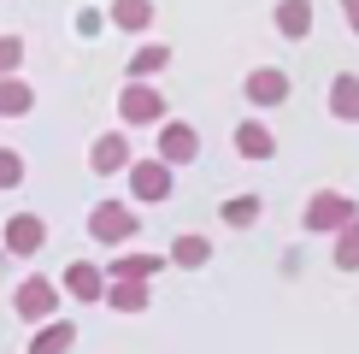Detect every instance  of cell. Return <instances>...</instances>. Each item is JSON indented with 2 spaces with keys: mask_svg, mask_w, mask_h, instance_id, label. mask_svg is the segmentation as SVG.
<instances>
[{
  "mask_svg": "<svg viewBox=\"0 0 359 354\" xmlns=\"http://www.w3.org/2000/svg\"><path fill=\"white\" fill-rule=\"evenodd\" d=\"M206 254H212V248H206V236H183V242L171 248L177 266H206Z\"/></svg>",
  "mask_w": 359,
  "mask_h": 354,
  "instance_id": "cell-20",
  "label": "cell"
},
{
  "mask_svg": "<svg viewBox=\"0 0 359 354\" xmlns=\"http://www.w3.org/2000/svg\"><path fill=\"white\" fill-rule=\"evenodd\" d=\"M88 166H95V171H124V166H130V142H124V136H100Z\"/></svg>",
  "mask_w": 359,
  "mask_h": 354,
  "instance_id": "cell-11",
  "label": "cell"
},
{
  "mask_svg": "<svg viewBox=\"0 0 359 354\" xmlns=\"http://www.w3.org/2000/svg\"><path fill=\"white\" fill-rule=\"evenodd\" d=\"M88 230H95L100 242H124V236L136 230V213H130V206H95V213H88Z\"/></svg>",
  "mask_w": 359,
  "mask_h": 354,
  "instance_id": "cell-6",
  "label": "cell"
},
{
  "mask_svg": "<svg viewBox=\"0 0 359 354\" xmlns=\"http://www.w3.org/2000/svg\"><path fill=\"white\" fill-rule=\"evenodd\" d=\"M71 343H77V331H71V324H48V331L29 343V354H71Z\"/></svg>",
  "mask_w": 359,
  "mask_h": 354,
  "instance_id": "cell-15",
  "label": "cell"
},
{
  "mask_svg": "<svg viewBox=\"0 0 359 354\" xmlns=\"http://www.w3.org/2000/svg\"><path fill=\"white\" fill-rule=\"evenodd\" d=\"M165 59H171L165 48H142V53H136V65H130V71H136V77H147V71H165Z\"/></svg>",
  "mask_w": 359,
  "mask_h": 354,
  "instance_id": "cell-23",
  "label": "cell"
},
{
  "mask_svg": "<svg viewBox=\"0 0 359 354\" xmlns=\"http://www.w3.org/2000/svg\"><path fill=\"white\" fill-rule=\"evenodd\" d=\"M341 18H348V29L359 36V0H341Z\"/></svg>",
  "mask_w": 359,
  "mask_h": 354,
  "instance_id": "cell-25",
  "label": "cell"
},
{
  "mask_svg": "<svg viewBox=\"0 0 359 354\" xmlns=\"http://www.w3.org/2000/svg\"><path fill=\"white\" fill-rule=\"evenodd\" d=\"M65 289L71 295H77V301H95V295H100V272H95V266H71V272H65Z\"/></svg>",
  "mask_w": 359,
  "mask_h": 354,
  "instance_id": "cell-14",
  "label": "cell"
},
{
  "mask_svg": "<svg viewBox=\"0 0 359 354\" xmlns=\"http://www.w3.org/2000/svg\"><path fill=\"white\" fill-rule=\"evenodd\" d=\"M330 112L341 118V124H359V77L353 71H341V77L330 83Z\"/></svg>",
  "mask_w": 359,
  "mask_h": 354,
  "instance_id": "cell-7",
  "label": "cell"
},
{
  "mask_svg": "<svg viewBox=\"0 0 359 354\" xmlns=\"http://www.w3.org/2000/svg\"><path fill=\"white\" fill-rule=\"evenodd\" d=\"M6 248H12V254H36V248H41V218L36 213L12 218V225H6Z\"/></svg>",
  "mask_w": 359,
  "mask_h": 354,
  "instance_id": "cell-9",
  "label": "cell"
},
{
  "mask_svg": "<svg viewBox=\"0 0 359 354\" xmlns=\"http://www.w3.org/2000/svg\"><path fill=\"white\" fill-rule=\"evenodd\" d=\"M124 118L130 124H159L165 118V95H154L147 83H130L124 88Z\"/></svg>",
  "mask_w": 359,
  "mask_h": 354,
  "instance_id": "cell-4",
  "label": "cell"
},
{
  "mask_svg": "<svg viewBox=\"0 0 359 354\" xmlns=\"http://www.w3.org/2000/svg\"><path fill=\"white\" fill-rule=\"evenodd\" d=\"M336 266H341V272H359V218L336 236Z\"/></svg>",
  "mask_w": 359,
  "mask_h": 354,
  "instance_id": "cell-17",
  "label": "cell"
},
{
  "mask_svg": "<svg viewBox=\"0 0 359 354\" xmlns=\"http://www.w3.org/2000/svg\"><path fill=\"white\" fill-rule=\"evenodd\" d=\"M18 183H24V159L12 148H0V189H18Z\"/></svg>",
  "mask_w": 359,
  "mask_h": 354,
  "instance_id": "cell-21",
  "label": "cell"
},
{
  "mask_svg": "<svg viewBox=\"0 0 359 354\" xmlns=\"http://www.w3.org/2000/svg\"><path fill=\"white\" fill-rule=\"evenodd\" d=\"M147 18H154V0H118V6H112V24L118 29H147Z\"/></svg>",
  "mask_w": 359,
  "mask_h": 354,
  "instance_id": "cell-13",
  "label": "cell"
},
{
  "mask_svg": "<svg viewBox=\"0 0 359 354\" xmlns=\"http://www.w3.org/2000/svg\"><path fill=\"white\" fill-rule=\"evenodd\" d=\"M248 100H253V107H283V100H289V77H283L277 65L248 71Z\"/></svg>",
  "mask_w": 359,
  "mask_h": 354,
  "instance_id": "cell-2",
  "label": "cell"
},
{
  "mask_svg": "<svg viewBox=\"0 0 359 354\" xmlns=\"http://www.w3.org/2000/svg\"><path fill=\"white\" fill-rule=\"evenodd\" d=\"M18 59H24V41L18 36H0V71H12Z\"/></svg>",
  "mask_w": 359,
  "mask_h": 354,
  "instance_id": "cell-24",
  "label": "cell"
},
{
  "mask_svg": "<svg viewBox=\"0 0 359 354\" xmlns=\"http://www.w3.org/2000/svg\"><path fill=\"white\" fill-rule=\"evenodd\" d=\"M224 218H230V225H253V218H259V201H253V195L224 201Z\"/></svg>",
  "mask_w": 359,
  "mask_h": 354,
  "instance_id": "cell-22",
  "label": "cell"
},
{
  "mask_svg": "<svg viewBox=\"0 0 359 354\" xmlns=\"http://www.w3.org/2000/svg\"><path fill=\"white\" fill-rule=\"evenodd\" d=\"M12 112H29V88L12 83V77H0V118H12Z\"/></svg>",
  "mask_w": 359,
  "mask_h": 354,
  "instance_id": "cell-19",
  "label": "cell"
},
{
  "mask_svg": "<svg viewBox=\"0 0 359 354\" xmlns=\"http://www.w3.org/2000/svg\"><path fill=\"white\" fill-rule=\"evenodd\" d=\"M236 148H242L248 159H271L277 154V142H271V130H265V124H242V130H236Z\"/></svg>",
  "mask_w": 359,
  "mask_h": 354,
  "instance_id": "cell-12",
  "label": "cell"
},
{
  "mask_svg": "<svg viewBox=\"0 0 359 354\" xmlns=\"http://www.w3.org/2000/svg\"><path fill=\"white\" fill-rule=\"evenodd\" d=\"M353 218H359V213H353L348 195H312V201H306V230H318V236H330V230L341 236Z\"/></svg>",
  "mask_w": 359,
  "mask_h": 354,
  "instance_id": "cell-1",
  "label": "cell"
},
{
  "mask_svg": "<svg viewBox=\"0 0 359 354\" xmlns=\"http://www.w3.org/2000/svg\"><path fill=\"white\" fill-rule=\"evenodd\" d=\"M130 189H136V201H165L171 195V166L165 159H142L130 171Z\"/></svg>",
  "mask_w": 359,
  "mask_h": 354,
  "instance_id": "cell-3",
  "label": "cell"
},
{
  "mask_svg": "<svg viewBox=\"0 0 359 354\" xmlns=\"http://www.w3.org/2000/svg\"><path fill=\"white\" fill-rule=\"evenodd\" d=\"M53 301H59V284H48V277H29V284L12 295L18 319H41V313H53Z\"/></svg>",
  "mask_w": 359,
  "mask_h": 354,
  "instance_id": "cell-5",
  "label": "cell"
},
{
  "mask_svg": "<svg viewBox=\"0 0 359 354\" xmlns=\"http://www.w3.org/2000/svg\"><path fill=\"white\" fill-rule=\"evenodd\" d=\"M159 272V260L154 254H130V260H118L112 266V277H130V284H142V277H154Z\"/></svg>",
  "mask_w": 359,
  "mask_h": 354,
  "instance_id": "cell-18",
  "label": "cell"
},
{
  "mask_svg": "<svg viewBox=\"0 0 359 354\" xmlns=\"http://www.w3.org/2000/svg\"><path fill=\"white\" fill-rule=\"evenodd\" d=\"M277 29L289 41H301L306 29H312V0H283V6H277Z\"/></svg>",
  "mask_w": 359,
  "mask_h": 354,
  "instance_id": "cell-10",
  "label": "cell"
},
{
  "mask_svg": "<svg viewBox=\"0 0 359 354\" xmlns=\"http://www.w3.org/2000/svg\"><path fill=\"white\" fill-rule=\"evenodd\" d=\"M112 307H118V313H142V307H147V289L142 284H130V277H112Z\"/></svg>",
  "mask_w": 359,
  "mask_h": 354,
  "instance_id": "cell-16",
  "label": "cell"
},
{
  "mask_svg": "<svg viewBox=\"0 0 359 354\" xmlns=\"http://www.w3.org/2000/svg\"><path fill=\"white\" fill-rule=\"evenodd\" d=\"M194 148H201V142H194L189 124H165V130H159V159H165V166H177V159H194Z\"/></svg>",
  "mask_w": 359,
  "mask_h": 354,
  "instance_id": "cell-8",
  "label": "cell"
}]
</instances>
